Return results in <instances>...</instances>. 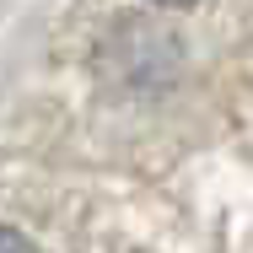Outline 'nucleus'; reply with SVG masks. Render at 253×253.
<instances>
[{
	"instance_id": "nucleus-1",
	"label": "nucleus",
	"mask_w": 253,
	"mask_h": 253,
	"mask_svg": "<svg viewBox=\"0 0 253 253\" xmlns=\"http://www.w3.org/2000/svg\"><path fill=\"white\" fill-rule=\"evenodd\" d=\"M97 70L124 92H162L183 70V43L151 16H119L97 43Z\"/></svg>"
},
{
	"instance_id": "nucleus-2",
	"label": "nucleus",
	"mask_w": 253,
	"mask_h": 253,
	"mask_svg": "<svg viewBox=\"0 0 253 253\" xmlns=\"http://www.w3.org/2000/svg\"><path fill=\"white\" fill-rule=\"evenodd\" d=\"M0 253H38V248H33V237H22L16 226H0Z\"/></svg>"
},
{
	"instance_id": "nucleus-3",
	"label": "nucleus",
	"mask_w": 253,
	"mask_h": 253,
	"mask_svg": "<svg viewBox=\"0 0 253 253\" xmlns=\"http://www.w3.org/2000/svg\"><path fill=\"white\" fill-rule=\"evenodd\" d=\"M156 5H194V0H156Z\"/></svg>"
}]
</instances>
